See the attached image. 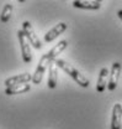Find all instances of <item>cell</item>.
Returning <instances> with one entry per match:
<instances>
[{
    "label": "cell",
    "mask_w": 122,
    "mask_h": 129,
    "mask_svg": "<svg viewBox=\"0 0 122 129\" xmlns=\"http://www.w3.org/2000/svg\"><path fill=\"white\" fill-rule=\"evenodd\" d=\"M54 62H56V64H57L59 68H62L64 72H67V73H68L73 80L75 81L79 86H81V87H89V84H90L89 80H88L85 76H83L79 71H76L72 64H69L68 62L63 61V60H61V58L54 60Z\"/></svg>",
    "instance_id": "obj_1"
},
{
    "label": "cell",
    "mask_w": 122,
    "mask_h": 129,
    "mask_svg": "<svg viewBox=\"0 0 122 129\" xmlns=\"http://www.w3.org/2000/svg\"><path fill=\"white\" fill-rule=\"evenodd\" d=\"M17 36L20 40V46H21V53H22V58L26 63H29L32 61V53H31V42L27 39V36L25 35L24 30H19Z\"/></svg>",
    "instance_id": "obj_2"
},
{
    "label": "cell",
    "mask_w": 122,
    "mask_h": 129,
    "mask_svg": "<svg viewBox=\"0 0 122 129\" xmlns=\"http://www.w3.org/2000/svg\"><path fill=\"white\" fill-rule=\"evenodd\" d=\"M49 63H51V60H49V57L47 56V53L43 55V56L40 58L38 64H37V68H36V72H35V75H33V77H32V81H33L35 84H40V83L42 82V77H43V75H45L46 68L49 67Z\"/></svg>",
    "instance_id": "obj_3"
},
{
    "label": "cell",
    "mask_w": 122,
    "mask_h": 129,
    "mask_svg": "<svg viewBox=\"0 0 122 129\" xmlns=\"http://www.w3.org/2000/svg\"><path fill=\"white\" fill-rule=\"evenodd\" d=\"M22 30L25 32V35L27 36V39L30 40L31 45L33 46L35 48H41L42 47V42L40 41L38 36L36 35L35 30L32 29V25L30 24V21H25L22 24Z\"/></svg>",
    "instance_id": "obj_4"
},
{
    "label": "cell",
    "mask_w": 122,
    "mask_h": 129,
    "mask_svg": "<svg viewBox=\"0 0 122 129\" xmlns=\"http://www.w3.org/2000/svg\"><path fill=\"white\" fill-rule=\"evenodd\" d=\"M120 73H121V63L118 62H115L111 67V75H110V80H108V89L110 91H113L118 83V77H120Z\"/></svg>",
    "instance_id": "obj_5"
},
{
    "label": "cell",
    "mask_w": 122,
    "mask_h": 129,
    "mask_svg": "<svg viewBox=\"0 0 122 129\" xmlns=\"http://www.w3.org/2000/svg\"><path fill=\"white\" fill-rule=\"evenodd\" d=\"M73 6L79 8V9L97 10L101 8V1H97V0H75V1H73Z\"/></svg>",
    "instance_id": "obj_6"
},
{
    "label": "cell",
    "mask_w": 122,
    "mask_h": 129,
    "mask_svg": "<svg viewBox=\"0 0 122 129\" xmlns=\"http://www.w3.org/2000/svg\"><path fill=\"white\" fill-rule=\"evenodd\" d=\"M122 119V106L116 103L112 109V118H111V129H121Z\"/></svg>",
    "instance_id": "obj_7"
},
{
    "label": "cell",
    "mask_w": 122,
    "mask_h": 129,
    "mask_svg": "<svg viewBox=\"0 0 122 129\" xmlns=\"http://www.w3.org/2000/svg\"><path fill=\"white\" fill-rule=\"evenodd\" d=\"M33 76H31L30 73H22V75H17L14 77H10L5 81V84L8 87H14L17 84H22V83H29L32 80Z\"/></svg>",
    "instance_id": "obj_8"
},
{
    "label": "cell",
    "mask_w": 122,
    "mask_h": 129,
    "mask_svg": "<svg viewBox=\"0 0 122 129\" xmlns=\"http://www.w3.org/2000/svg\"><path fill=\"white\" fill-rule=\"evenodd\" d=\"M57 81H58V66L54 61H51L48 67V88L53 89L57 86Z\"/></svg>",
    "instance_id": "obj_9"
},
{
    "label": "cell",
    "mask_w": 122,
    "mask_h": 129,
    "mask_svg": "<svg viewBox=\"0 0 122 129\" xmlns=\"http://www.w3.org/2000/svg\"><path fill=\"white\" fill-rule=\"evenodd\" d=\"M65 30H67V25H65L64 22H59L58 25H56L52 30H49V31L45 35V40H46L47 42H51V41H53L58 35L63 34Z\"/></svg>",
    "instance_id": "obj_10"
},
{
    "label": "cell",
    "mask_w": 122,
    "mask_h": 129,
    "mask_svg": "<svg viewBox=\"0 0 122 129\" xmlns=\"http://www.w3.org/2000/svg\"><path fill=\"white\" fill-rule=\"evenodd\" d=\"M67 46H68V42H67L65 40H63V41H61L59 44H57L54 47L52 48V50L47 53V56L49 57V60H51V61H54V60H57L58 55H61L62 52L65 50Z\"/></svg>",
    "instance_id": "obj_11"
},
{
    "label": "cell",
    "mask_w": 122,
    "mask_h": 129,
    "mask_svg": "<svg viewBox=\"0 0 122 129\" xmlns=\"http://www.w3.org/2000/svg\"><path fill=\"white\" fill-rule=\"evenodd\" d=\"M107 77H108V70L106 67H104L101 71H100V75H99V80H97V84H96V89L97 92H104L105 88L107 86Z\"/></svg>",
    "instance_id": "obj_12"
},
{
    "label": "cell",
    "mask_w": 122,
    "mask_h": 129,
    "mask_svg": "<svg viewBox=\"0 0 122 129\" xmlns=\"http://www.w3.org/2000/svg\"><path fill=\"white\" fill-rule=\"evenodd\" d=\"M30 91V84L27 83H22V84H17L14 87H8L5 89V93L8 96H13V94H21V93H25Z\"/></svg>",
    "instance_id": "obj_13"
},
{
    "label": "cell",
    "mask_w": 122,
    "mask_h": 129,
    "mask_svg": "<svg viewBox=\"0 0 122 129\" xmlns=\"http://www.w3.org/2000/svg\"><path fill=\"white\" fill-rule=\"evenodd\" d=\"M11 14H13V5L11 4H5L4 9H3V13L0 15V20L1 22H8L11 17Z\"/></svg>",
    "instance_id": "obj_14"
},
{
    "label": "cell",
    "mask_w": 122,
    "mask_h": 129,
    "mask_svg": "<svg viewBox=\"0 0 122 129\" xmlns=\"http://www.w3.org/2000/svg\"><path fill=\"white\" fill-rule=\"evenodd\" d=\"M117 15H118V17L122 20V10H118V13H117Z\"/></svg>",
    "instance_id": "obj_15"
}]
</instances>
